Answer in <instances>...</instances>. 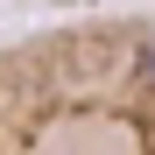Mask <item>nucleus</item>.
I'll return each instance as SVG.
<instances>
[{"mask_svg":"<svg viewBox=\"0 0 155 155\" xmlns=\"http://www.w3.org/2000/svg\"><path fill=\"white\" fill-rule=\"evenodd\" d=\"M0 155H155V21L85 14L0 42Z\"/></svg>","mask_w":155,"mask_h":155,"instance_id":"obj_1","label":"nucleus"},{"mask_svg":"<svg viewBox=\"0 0 155 155\" xmlns=\"http://www.w3.org/2000/svg\"><path fill=\"white\" fill-rule=\"evenodd\" d=\"M57 7H92V0H57Z\"/></svg>","mask_w":155,"mask_h":155,"instance_id":"obj_2","label":"nucleus"}]
</instances>
